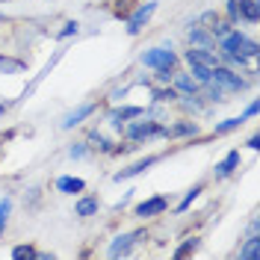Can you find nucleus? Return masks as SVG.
<instances>
[{"mask_svg":"<svg viewBox=\"0 0 260 260\" xmlns=\"http://www.w3.org/2000/svg\"><path fill=\"white\" fill-rule=\"evenodd\" d=\"M3 113H6V104H0V115H3Z\"/></svg>","mask_w":260,"mask_h":260,"instance_id":"obj_32","label":"nucleus"},{"mask_svg":"<svg viewBox=\"0 0 260 260\" xmlns=\"http://www.w3.org/2000/svg\"><path fill=\"white\" fill-rule=\"evenodd\" d=\"M192 74L198 83H210L213 77V68H207V65H192Z\"/></svg>","mask_w":260,"mask_h":260,"instance_id":"obj_17","label":"nucleus"},{"mask_svg":"<svg viewBox=\"0 0 260 260\" xmlns=\"http://www.w3.org/2000/svg\"><path fill=\"white\" fill-rule=\"evenodd\" d=\"M83 154H86V148H83V145H77V148H71V157H83Z\"/></svg>","mask_w":260,"mask_h":260,"instance_id":"obj_30","label":"nucleus"},{"mask_svg":"<svg viewBox=\"0 0 260 260\" xmlns=\"http://www.w3.org/2000/svg\"><path fill=\"white\" fill-rule=\"evenodd\" d=\"M12 257H39V251H32L30 245H18L12 248Z\"/></svg>","mask_w":260,"mask_h":260,"instance_id":"obj_21","label":"nucleus"},{"mask_svg":"<svg viewBox=\"0 0 260 260\" xmlns=\"http://www.w3.org/2000/svg\"><path fill=\"white\" fill-rule=\"evenodd\" d=\"M71 32H77V21H68V24L62 27V32H59V36L65 39V36H71Z\"/></svg>","mask_w":260,"mask_h":260,"instance_id":"obj_27","label":"nucleus"},{"mask_svg":"<svg viewBox=\"0 0 260 260\" xmlns=\"http://www.w3.org/2000/svg\"><path fill=\"white\" fill-rule=\"evenodd\" d=\"M9 210H12V201H9V198H3V201H0V237H3V228H6Z\"/></svg>","mask_w":260,"mask_h":260,"instance_id":"obj_19","label":"nucleus"},{"mask_svg":"<svg viewBox=\"0 0 260 260\" xmlns=\"http://www.w3.org/2000/svg\"><path fill=\"white\" fill-rule=\"evenodd\" d=\"M154 9H157V3H145V6H139V9L133 12V18L127 21V32H130V36H136V32L145 27L148 18L154 15Z\"/></svg>","mask_w":260,"mask_h":260,"instance_id":"obj_3","label":"nucleus"},{"mask_svg":"<svg viewBox=\"0 0 260 260\" xmlns=\"http://www.w3.org/2000/svg\"><path fill=\"white\" fill-rule=\"evenodd\" d=\"M162 210H166V198H162V195H157V198H148V201H142V204L136 207V216L148 219V216H160Z\"/></svg>","mask_w":260,"mask_h":260,"instance_id":"obj_6","label":"nucleus"},{"mask_svg":"<svg viewBox=\"0 0 260 260\" xmlns=\"http://www.w3.org/2000/svg\"><path fill=\"white\" fill-rule=\"evenodd\" d=\"M189 42L192 45H207L210 39H207V32L201 30V27H189Z\"/></svg>","mask_w":260,"mask_h":260,"instance_id":"obj_18","label":"nucleus"},{"mask_svg":"<svg viewBox=\"0 0 260 260\" xmlns=\"http://www.w3.org/2000/svg\"><path fill=\"white\" fill-rule=\"evenodd\" d=\"M248 148H251V151H257V148H260V139H257V136H251V139H248Z\"/></svg>","mask_w":260,"mask_h":260,"instance_id":"obj_31","label":"nucleus"},{"mask_svg":"<svg viewBox=\"0 0 260 260\" xmlns=\"http://www.w3.org/2000/svg\"><path fill=\"white\" fill-rule=\"evenodd\" d=\"M210 80L216 83L219 89H228V92H243V89H245V80H243V77H237L234 71L219 68V65L213 68V77H210Z\"/></svg>","mask_w":260,"mask_h":260,"instance_id":"obj_1","label":"nucleus"},{"mask_svg":"<svg viewBox=\"0 0 260 260\" xmlns=\"http://www.w3.org/2000/svg\"><path fill=\"white\" fill-rule=\"evenodd\" d=\"M139 237H142L139 231H130V234H121V237H115L113 245H110V257H121V254H127L130 248H133V243H136Z\"/></svg>","mask_w":260,"mask_h":260,"instance_id":"obj_4","label":"nucleus"},{"mask_svg":"<svg viewBox=\"0 0 260 260\" xmlns=\"http://www.w3.org/2000/svg\"><path fill=\"white\" fill-rule=\"evenodd\" d=\"M237 9H240V15L245 18V21H251V24H254V21H257V0H237Z\"/></svg>","mask_w":260,"mask_h":260,"instance_id":"obj_12","label":"nucleus"},{"mask_svg":"<svg viewBox=\"0 0 260 260\" xmlns=\"http://www.w3.org/2000/svg\"><path fill=\"white\" fill-rule=\"evenodd\" d=\"M186 133H195V124H178V127H172V136H186Z\"/></svg>","mask_w":260,"mask_h":260,"instance_id":"obj_24","label":"nucleus"},{"mask_svg":"<svg viewBox=\"0 0 260 260\" xmlns=\"http://www.w3.org/2000/svg\"><path fill=\"white\" fill-rule=\"evenodd\" d=\"M154 162H157V157H145V160H139L136 166H130V169H124V172H118V175H115V180H127V178H133V175L145 172L148 166H154Z\"/></svg>","mask_w":260,"mask_h":260,"instance_id":"obj_10","label":"nucleus"},{"mask_svg":"<svg viewBox=\"0 0 260 260\" xmlns=\"http://www.w3.org/2000/svg\"><path fill=\"white\" fill-rule=\"evenodd\" d=\"M186 62L189 65H207V68H216V53H210V50H204V48H192V50H186Z\"/></svg>","mask_w":260,"mask_h":260,"instance_id":"obj_5","label":"nucleus"},{"mask_svg":"<svg viewBox=\"0 0 260 260\" xmlns=\"http://www.w3.org/2000/svg\"><path fill=\"white\" fill-rule=\"evenodd\" d=\"M0 71H6V74H15V71H21V62H12V59H0Z\"/></svg>","mask_w":260,"mask_h":260,"instance_id":"obj_23","label":"nucleus"},{"mask_svg":"<svg viewBox=\"0 0 260 260\" xmlns=\"http://www.w3.org/2000/svg\"><path fill=\"white\" fill-rule=\"evenodd\" d=\"M157 101H172V98H178V92H175V89H162V92H157Z\"/></svg>","mask_w":260,"mask_h":260,"instance_id":"obj_25","label":"nucleus"},{"mask_svg":"<svg viewBox=\"0 0 260 260\" xmlns=\"http://www.w3.org/2000/svg\"><path fill=\"white\" fill-rule=\"evenodd\" d=\"M240 257H248V260H260V237L251 234V240L240 248Z\"/></svg>","mask_w":260,"mask_h":260,"instance_id":"obj_13","label":"nucleus"},{"mask_svg":"<svg viewBox=\"0 0 260 260\" xmlns=\"http://www.w3.org/2000/svg\"><path fill=\"white\" fill-rule=\"evenodd\" d=\"M56 189H59V192L74 195V192H83V189H86V183H83L80 178H68V175H65V178L56 180Z\"/></svg>","mask_w":260,"mask_h":260,"instance_id":"obj_9","label":"nucleus"},{"mask_svg":"<svg viewBox=\"0 0 260 260\" xmlns=\"http://www.w3.org/2000/svg\"><path fill=\"white\" fill-rule=\"evenodd\" d=\"M142 65L148 68H166V71H172V65H175V53L166 48H154V50H145L142 53Z\"/></svg>","mask_w":260,"mask_h":260,"instance_id":"obj_2","label":"nucleus"},{"mask_svg":"<svg viewBox=\"0 0 260 260\" xmlns=\"http://www.w3.org/2000/svg\"><path fill=\"white\" fill-rule=\"evenodd\" d=\"M195 245H198V240H189V243L183 245V248H178L175 254H178V257H183V254H189V251H195Z\"/></svg>","mask_w":260,"mask_h":260,"instance_id":"obj_26","label":"nucleus"},{"mask_svg":"<svg viewBox=\"0 0 260 260\" xmlns=\"http://www.w3.org/2000/svg\"><path fill=\"white\" fill-rule=\"evenodd\" d=\"M175 89L183 92L186 98H192L195 95V80L189 77V74H175Z\"/></svg>","mask_w":260,"mask_h":260,"instance_id":"obj_15","label":"nucleus"},{"mask_svg":"<svg viewBox=\"0 0 260 260\" xmlns=\"http://www.w3.org/2000/svg\"><path fill=\"white\" fill-rule=\"evenodd\" d=\"M95 113V104H83V107H77L74 113H68L65 115V121H62V127H74V124H80L86 115H92Z\"/></svg>","mask_w":260,"mask_h":260,"instance_id":"obj_8","label":"nucleus"},{"mask_svg":"<svg viewBox=\"0 0 260 260\" xmlns=\"http://www.w3.org/2000/svg\"><path fill=\"white\" fill-rule=\"evenodd\" d=\"M237 166H240V151H231L225 160L216 166V175H222V178H225V175H231V172H234Z\"/></svg>","mask_w":260,"mask_h":260,"instance_id":"obj_11","label":"nucleus"},{"mask_svg":"<svg viewBox=\"0 0 260 260\" xmlns=\"http://www.w3.org/2000/svg\"><path fill=\"white\" fill-rule=\"evenodd\" d=\"M74 210H77V216H83V219L92 216V213H98V198H80Z\"/></svg>","mask_w":260,"mask_h":260,"instance_id":"obj_16","label":"nucleus"},{"mask_svg":"<svg viewBox=\"0 0 260 260\" xmlns=\"http://www.w3.org/2000/svg\"><path fill=\"white\" fill-rule=\"evenodd\" d=\"M198 192H201V186H195V189H189V192H186V198H183V201H180V207H178V210H186V207H189V204H192L195 198H198Z\"/></svg>","mask_w":260,"mask_h":260,"instance_id":"obj_22","label":"nucleus"},{"mask_svg":"<svg viewBox=\"0 0 260 260\" xmlns=\"http://www.w3.org/2000/svg\"><path fill=\"white\" fill-rule=\"evenodd\" d=\"M139 115H142V110H139V107H124V110H115L110 118H113L115 127H121V121H127V118H139Z\"/></svg>","mask_w":260,"mask_h":260,"instance_id":"obj_14","label":"nucleus"},{"mask_svg":"<svg viewBox=\"0 0 260 260\" xmlns=\"http://www.w3.org/2000/svg\"><path fill=\"white\" fill-rule=\"evenodd\" d=\"M228 15H231V18H240V9H237V0H231V3H228Z\"/></svg>","mask_w":260,"mask_h":260,"instance_id":"obj_28","label":"nucleus"},{"mask_svg":"<svg viewBox=\"0 0 260 260\" xmlns=\"http://www.w3.org/2000/svg\"><path fill=\"white\" fill-rule=\"evenodd\" d=\"M157 133H162L154 121H139V124H133V127L127 130L130 139H148V136H157Z\"/></svg>","mask_w":260,"mask_h":260,"instance_id":"obj_7","label":"nucleus"},{"mask_svg":"<svg viewBox=\"0 0 260 260\" xmlns=\"http://www.w3.org/2000/svg\"><path fill=\"white\" fill-rule=\"evenodd\" d=\"M254 113H257V101H251V104L245 107V115H243V118H251Z\"/></svg>","mask_w":260,"mask_h":260,"instance_id":"obj_29","label":"nucleus"},{"mask_svg":"<svg viewBox=\"0 0 260 260\" xmlns=\"http://www.w3.org/2000/svg\"><path fill=\"white\" fill-rule=\"evenodd\" d=\"M240 124H243V115H240V118H228V121H222V124H216V133H228V130L240 127Z\"/></svg>","mask_w":260,"mask_h":260,"instance_id":"obj_20","label":"nucleus"}]
</instances>
